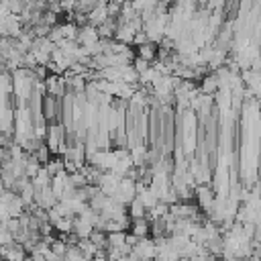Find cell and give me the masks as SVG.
Segmentation results:
<instances>
[{
	"instance_id": "6da1fadb",
	"label": "cell",
	"mask_w": 261,
	"mask_h": 261,
	"mask_svg": "<svg viewBox=\"0 0 261 261\" xmlns=\"http://www.w3.org/2000/svg\"><path fill=\"white\" fill-rule=\"evenodd\" d=\"M155 43H145V45H139V59H143V61H147V63H151L153 61V57H155Z\"/></svg>"
}]
</instances>
